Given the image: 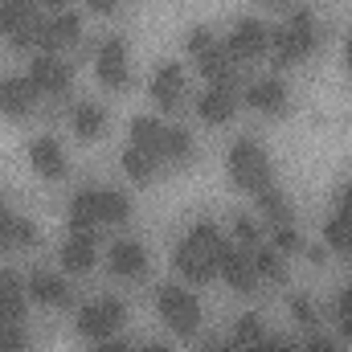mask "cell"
I'll return each mask as SVG.
<instances>
[{"label": "cell", "instance_id": "3957f363", "mask_svg": "<svg viewBox=\"0 0 352 352\" xmlns=\"http://www.w3.org/2000/svg\"><path fill=\"white\" fill-rule=\"evenodd\" d=\"M230 176H234V184L242 188V192H263L270 188V160H266V152L254 144V140H234V148H230Z\"/></svg>", "mask_w": 352, "mask_h": 352}, {"label": "cell", "instance_id": "8fae6325", "mask_svg": "<svg viewBox=\"0 0 352 352\" xmlns=\"http://www.w3.org/2000/svg\"><path fill=\"white\" fill-rule=\"evenodd\" d=\"M78 37H82V21H78V12H54V16H45V25H41V54H58V50H66V45H78Z\"/></svg>", "mask_w": 352, "mask_h": 352}, {"label": "cell", "instance_id": "7bdbcfd3", "mask_svg": "<svg viewBox=\"0 0 352 352\" xmlns=\"http://www.w3.org/2000/svg\"><path fill=\"white\" fill-rule=\"evenodd\" d=\"M340 213H349V217H352V184L340 192Z\"/></svg>", "mask_w": 352, "mask_h": 352}, {"label": "cell", "instance_id": "f1b7e54d", "mask_svg": "<svg viewBox=\"0 0 352 352\" xmlns=\"http://www.w3.org/2000/svg\"><path fill=\"white\" fill-rule=\"evenodd\" d=\"M263 336H266V328H263V320H258L254 311L242 316V320L234 324V344H238V349H250V344H258Z\"/></svg>", "mask_w": 352, "mask_h": 352}, {"label": "cell", "instance_id": "ffe728a7", "mask_svg": "<svg viewBox=\"0 0 352 352\" xmlns=\"http://www.w3.org/2000/svg\"><path fill=\"white\" fill-rule=\"evenodd\" d=\"M242 98H246L254 111H270V115H274V111H283V107H287V82H283V78H274V74H270V78H258V82H250V87H246Z\"/></svg>", "mask_w": 352, "mask_h": 352}, {"label": "cell", "instance_id": "d6a6232c", "mask_svg": "<svg viewBox=\"0 0 352 352\" xmlns=\"http://www.w3.org/2000/svg\"><path fill=\"white\" fill-rule=\"evenodd\" d=\"M213 45H217V37H213V33H209L205 25L188 29V54H192V58H205V54H209Z\"/></svg>", "mask_w": 352, "mask_h": 352}, {"label": "cell", "instance_id": "f546056e", "mask_svg": "<svg viewBox=\"0 0 352 352\" xmlns=\"http://www.w3.org/2000/svg\"><path fill=\"white\" fill-rule=\"evenodd\" d=\"M192 156V135L184 131V127H168V144H164V160H173V164H184Z\"/></svg>", "mask_w": 352, "mask_h": 352}, {"label": "cell", "instance_id": "e0dca14e", "mask_svg": "<svg viewBox=\"0 0 352 352\" xmlns=\"http://www.w3.org/2000/svg\"><path fill=\"white\" fill-rule=\"evenodd\" d=\"M107 266H111V274H119V278H140V274H148V250H144L140 242L123 238V242L111 246Z\"/></svg>", "mask_w": 352, "mask_h": 352}, {"label": "cell", "instance_id": "d590c367", "mask_svg": "<svg viewBox=\"0 0 352 352\" xmlns=\"http://www.w3.org/2000/svg\"><path fill=\"white\" fill-rule=\"evenodd\" d=\"M246 352H299L291 340H283V336H263L258 344H250Z\"/></svg>", "mask_w": 352, "mask_h": 352}, {"label": "cell", "instance_id": "7402d4cb", "mask_svg": "<svg viewBox=\"0 0 352 352\" xmlns=\"http://www.w3.org/2000/svg\"><path fill=\"white\" fill-rule=\"evenodd\" d=\"M62 266L70 274H82L94 266V238L90 234H70V242L62 246Z\"/></svg>", "mask_w": 352, "mask_h": 352}, {"label": "cell", "instance_id": "7a4b0ae2", "mask_svg": "<svg viewBox=\"0 0 352 352\" xmlns=\"http://www.w3.org/2000/svg\"><path fill=\"white\" fill-rule=\"evenodd\" d=\"M131 201L119 188H82L70 201V230L74 234H90L102 221H127Z\"/></svg>", "mask_w": 352, "mask_h": 352}, {"label": "cell", "instance_id": "4316f807", "mask_svg": "<svg viewBox=\"0 0 352 352\" xmlns=\"http://www.w3.org/2000/svg\"><path fill=\"white\" fill-rule=\"evenodd\" d=\"M258 205H263V213L274 221V226H287V221H291V201H287V197H283L274 184L258 192Z\"/></svg>", "mask_w": 352, "mask_h": 352}, {"label": "cell", "instance_id": "836d02e7", "mask_svg": "<svg viewBox=\"0 0 352 352\" xmlns=\"http://www.w3.org/2000/svg\"><path fill=\"white\" fill-rule=\"evenodd\" d=\"M25 332L16 324H0V352H25Z\"/></svg>", "mask_w": 352, "mask_h": 352}, {"label": "cell", "instance_id": "8d00e7d4", "mask_svg": "<svg viewBox=\"0 0 352 352\" xmlns=\"http://www.w3.org/2000/svg\"><path fill=\"white\" fill-rule=\"evenodd\" d=\"M234 234H238L242 246H254V242H258V226H254L250 217H238V221H234Z\"/></svg>", "mask_w": 352, "mask_h": 352}, {"label": "cell", "instance_id": "b9f144b4", "mask_svg": "<svg viewBox=\"0 0 352 352\" xmlns=\"http://www.w3.org/2000/svg\"><path fill=\"white\" fill-rule=\"evenodd\" d=\"M94 12H115V0H87Z\"/></svg>", "mask_w": 352, "mask_h": 352}, {"label": "cell", "instance_id": "5bb4252c", "mask_svg": "<svg viewBox=\"0 0 352 352\" xmlns=\"http://www.w3.org/2000/svg\"><path fill=\"white\" fill-rule=\"evenodd\" d=\"M148 94H152L156 107L173 111L176 102H180V94H184V70H180V62H160L156 74H152V82H148Z\"/></svg>", "mask_w": 352, "mask_h": 352}, {"label": "cell", "instance_id": "7dc6e473", "mask_svg": "<svg viewBox=\"0 0 352 352\" xmlns=\"http://www.w3.org/2000/svg\"><path fill=\"white\" fill-rule=\"evenodd\" d=\"M217 352H246V349H238V344H234V340H230V344H226V349H217Z\"/></svg>", "mask_w": 352, "mask_h": 352}, {"label": "cell", "instance_id": "ab89813d", "mask_svg": "<svg viewBox=\"0 0 352 352\" xmlns=\"http://www.w3.org/2000/svg\"><path fill=\"white\" fill-rule=\"evenodd\" d=\"M94 352H131V349H127L123 340H98V349Z\"/></svg>", "mask_w": 352, "mask_h": 352}, {"label": "cell", "instance_id": "83f0119b", "mask_svg": "<svg viewBox=\"0 0 352 352\" xmlns=\"http://www.w3.org/2000/svg\"><path fill=\"white\" fill-rule=\"evenodd\" d=\"M250 263H254V274H263V278H274V283H283V278H287L278 250H270V246H258V250L250 254Z\"/></svg>", "mask_w": 352, "mask_h": 352}, {"label": "cell", "instance_id": "52a82bcc", "mask_svg": "<svg viewBox=\"0 0 352 352\" xmlns=\"http://www.w3.org/2000/svg\"><path fill=\"white\" fill-rule=\"evenodd\" d=\"M123 320H127V307L119 299H94L78 311V332L87 340H111L123 328Z\"/></svg>", "mask_w": 352, "mask_h": 352}, {"label": "cell", "instance_id": "ac0fdd59", "mask_svg": "<svg viewBox=\"0 0 352 352\" xmlns=\"http://www.w3.org/2000/svg\"><path fill=\"white\" fill-rule=\"evenodd\" d=\"M164 144H168V127H164L156 115H140V119H131V148H140V152L164 160Z\"/></svg>", "mask_w": 352, "mask_h": 352}, {"label": "cell", "instance_id": "c3c4849f", "mask_svg": "<svg viewBox=\"0 0 352 352\" xmlns=\"http://www.w3.org/2000/svg\"><path fill=\"white\" fill-rule=\"evenodd\" d=\"M144 352H168V349H164V344H148Z\"/></svg>", "mask_w": 352, "mask_h": 352}, {"label": "cell", "instance_id": "681fc988", "mask_svg": "<svg viewBox=\"0 0 352 352\" xmlns=\"http://www.w3.org/2000/svg\"><path fill=\"white\" fill-rule=\"evenodd\" d=\"M266 4H270V0H266Z\"/></svg>", "mask_w": 352, "mask_h": 352}, {"label": "cell", "instance_id": "ba28073f", "mask_svg": "<svg viewBox=\"0 0 352 352\" xmlns=\"http://www.w3.org/2000/svg\"><path fill=\"white\" fill-rule=\"evenodd\" d=\"M94 70H98V78H102V87H107V90H127V82H131L127 41H123V37H107V41L98 45Z\"/></svg>", "mask_w": 352, "mask_h": 352}, {"label": "cell", "instance_id": "5b68a950", "mask_svg": "<svg viewBox=\"0 0 352 352\" xmlns=\"http://www.w3.org/2000/svg\"><path fill=\"white\" fill-rule=\"evenodd\" d=\"M41 4L37 0H0V33L16 45V50H29L41 41Z\"/></svg>", "mask_w": 352, "mask_h": 352}, {"label": "cell", "instance_id": "7c38bea8", "mask_svg": "<svg viewBox=\"0 0 352 352\" xmlns=\"http://www.w3.org/2000/svg\"><path fill=\"white\" fill-rule=\"evenodd\" d=\"M29 78H33L37 94H66V90H70V78H74V70H70L62 58H54V54H37L33 66H29Z\"/></svg>", "mask_w": 352, "mask_h": 352}, {"label": "cell", "instance_id": "44dd1931", "mask_svg": "<svg viewBox=\"0 0 352 352\" xmlns=\"http://www.w3.org/2000/svg\"><path fill=\"white\" fill-rule=\"evenodd\" d=\"M29 295H33L37 303H45V307H66V303H70V287H66V278H62V274H50V270H33V278H29Z\"/></svg>", "mask_w": 352, "mask_h": 352}, {"label": "cell", "instance_id": "9a60e30c", "mask_svg": "<svg viewBox=\"0 0 352 352\" xmlns=\"http://www.w3.org/2000/svg\"><path fill=\"white\" fill-rule=\"evenodd\" d=\"M29 164H33V173L45 176V180H62V176H66V152H62L58 140L37 135V140L29 144Z\"/></svg>", "mask_w": 352, "mask_h": 352}, {"label": "cell", "instance_id": "bcb514c9", "mask_svg": "<svg viewBox=\"0 0 352 352\" xmlns=\"http://www.w3.org/2000/svg\"><path fill=\"white\" fill-rule=\"evenodd\" d=\"M344 62L352 66V37H349V45H344Z\"/></svg>", "mask_w": 352, "mask_h": 352}, {"label": "cell", "instance_id": "2e32d148", "mask_svg": "<svg viewBox=\"0 0 352 352\" xmlns=\"http://www.w3.org/2000/svg\"><path fill=\"white\" fill-rule=\"evenodd\" d=\"M217 274L234 287V291H242V295H250L254 287H258V274H254V263L242 254V250H234V246H226L221 250V263H217Z\"/></svg>", "mask_w": 352, "mask_h": 352}, {"label": "cell", "instance_id": "74e56055", "mask_svg": "<svg viewBox=\"0 0 352 352\" xmlns=\"http://www.w3.org/2000/svg\"><path fill=\"white\" fill-rule=\"evenodd\" d=\"M336 320H352V287L336 295Z\"/></svg>", "mask_w": 352, "mask_h": 352}, {"label": "cell", "instance_id": "8992f818", "mask_svg": "<svg viewBox=\"0 0 352 352\" xmlns=\"http://www.w3.org/2000/svg\"><path fill=\"white\" fill-rule=\"evenodd\" d=\"M156 307L164 316V324L173 328L176 336H192L201 328V303L192 299V291H184L180 283H164L156 291Z\"/></svg>", "mask_w": 352, "mask_h": 352}, {"label": "cell", "instance_id": "d4e9b609", "mask_svg": "<svg viewBox=\"0 0 352 352\" xmlns=\"http://www.w3.org/2000/svg\"><path fill=\"white\" fill-rule=\"evenodd\" d=\"M156 168H160L156 156H148V152H140V148H127V152H123V173L131 176V180L148 184V180L156 176Z\"/></svg>", "mask_w": 352, "mask_h": 352}, {"label": "cell", "instance_id": "f35d334b", "mask_svg": "<svg viewBox=\"0 0 352 352\" xmlns=\"http://www.w3.org/2000/svg\"><path fill=\"white\" fill-rule=\"evenodd\" d=\"M303 352H344L336 340H324V336H316V340H307V349Z\"/></svg>", "mask_w": 352, "mask_h": 352}, {"label": "cell", "instance_id": "e575fe53", "mask_svg": "<svg viewBox=\"0 0 352 352\" xmlns=\"http://www.w3.org/2000/svg\"><path fill=\"white\" fill-rule=\"evenodd\" d=\"M291 316H295L299 324H307V328H316V303H311L307 295H291Z\"/></svg>", "mask_w": 352, "mask_h": 352}, {"label": "cell", "instance_id": "6da1fadb", "mask_svg": "<svg viewBox=\"0 0 352 352\" xmlns=\"http://www.w3.org/2000/svg\"><path fill=\"white\" fill-rule=\"evenodd\" d=\"M226 246H230V242L221 238V230H217L213 221H197L173 254L176 274L188 278V283H209V278L217 274V263H221V250H226Z\"/></svg>", "mask_w": 352, "mask_h": 352}, {"label": "cell", "instance_id": "4dcf8cb0", "mask_svg": "<svg viewBox=\"0 0 352 352\" xmlns=\"http://www.w3.org/2000/svg\"><path fill=\"white\" fill-rule=\"evenodd\" d=\"M33 242H37V226H33V221H25V217H12L4 246H33Z\"/></svg>", "mask_w": 352, "mask_h": 352}, {"label": "cell", "instance_id": "1f68e13d", "mask_svg": "<svg viewBox=\"0 0 352 352\" xmlns=\"http://www.w3.org/2000/svg\"><path fill=\"white\" fill-rule=\"evenodd\" d=\"M274 250L278 254H295V250H303V238H299V230L287 221V226H274Z\"/></svg>", "mask_w": 352, "mask_h": 352}, {"label": "cell", "instance_id": "d6986e66", "mask_svg": "<svg viewBox=\"0 0 352 352\" xmlns=\"http://www.w3.org/2000/svg\"><path fill=\"white\" fill-rule=\"evenodd\" d=\"M0 324H25V287L12 270H0Z\"/></svg>", "mask_w": 352, "mask_h": 352}, {"label": "cell", "instance_id": "ee69618b", "mask_svg": "<svg viewBox=\"0 0 352 352\" xmlns=\"http://www.w3.org/2000/svg\"><path fill=\"white\" fill-rule=\"evenodd\" d=\"M37 4H45V8H58V12H62V8H66L70 0H37Z\"/></svg>", "mask_w": 352, "mask_h": 352}, {"label": "cell", "instance_id": "277c9868", "mask_svg": "<svg viewBox=\"0 0 352 352\" xmlns=\"http://www.w3.org/2000/svg\"><path fill=\"white\" fill-rule=\"evenodd\" d=\"M311 50H316V21L303 8H295L287 16V25L274 29V66H295Z\"/></svg>", "mask_w": 352, "mask_h": 352}, {"label": "cell", "instance_id": "4fadbf2b", "mask_svg": "<svg viewBox=\"0 0 352 352\" xmlns=\"http://www.w3.org/2000/svg\"><path fill=\"white\" fill-rule=\"evenodd\" d=\"M33 102H37L33 78H21V74L0 78V111H4L8 119H25V115L33 111Z\"/></svg>", "mask_w": 352, "mask_h": 352}, {"label": "cell", "instance_id": "603a6c76", "mask_svg": "<svg viewBox=\"0 0 352 352\" xmlns=\"http://www.w3.org/2000/svg\"><path fill=\"white\" fill-rule=\"evenodd\" d=\"M107 127V111L98 102H78L74 107V135L78 140H98Z\"/></svg>", "mask_w": 352, "mask_h": 352}, {"label": "cell", "instance_id": "30bf717a", "mask_svg": "<svg viewBox=\"0 0 352 352\" xmlns=\"http://www.w3.org/2000/svg\"><path fill=\"white\" fill-rule=\"evenodd\" d=\"M234 111H238V82H209V90H205L201 102H197V115H201L205 123H213V127L230 123Z\"/></svg>", "mask_w": 352, "mask_h": 352}, {"label": "cell", "instance_id": "9c48e42d", "mask_svg": "<svg viewBox=\"0 0 352 352\" xmlns=\"http://www.w3.org/2000/svg\"><path fill=\"white\" fill-rule=\"evenodd\" d=\"M266 45H270V29H266L263 21H254V16L238 21L234 33H230V41H226V50L234 54V62H254V58H263Z\"/></svg>", "mask_w": 352, "mask_h": 352}, {"label": "cell", "instance_id": "60d3db41", "mask_svg": "<svg viewBox=\"0 0 352 352\" xmlns=\"http://www.w3.org/2000/svg\"><path fill=\"white\" fill-rule=\"evenodd\" d=\"M8 226H12V217H8V209L0 205V246H4V238H8Z\"/></svg>", "mask_w": 352, "mask_h": 352}, {"label": "cell", "instance_id": "f6af8a7d", "mask_svg": "<svg viewBox=\"0 0 352 352\" xmlns=\"http://www.w3.org/2000/svg\"><path fill=\"white\" fill-rule=\"evenodd\" d=\"M340 336H344V340H352V320H340Z\"/></svg>", "mask_w": 352, "mask_h": 352}, {"label": "cell", "instance_id": "484cf974", "mask_svg": "<svg viewBox=\"0 0 352 352\" xmlns=\"http://www.w3.org/2000/svg\"><path fill=\"white\" fill-rule=\"evenodd\" d=\"M324 242H328L332 250L352 254V217H349V213H340V209H336V217H328V226H324Z\"/></svg>", "mask_w": 352, "mask_h": 352}, {"label": "cell", "instance_id": "cb8c5ba5", "mask_svg": "<svg viewBox=\"0 0 352 352\" xmlns=\"http://www.w3.org/2000/svg\"><path fill=\"white\" fill-rule=\"evenodd\" d=\"M197 66H201V74L213 78V82H234V54H230L226 45H213L205 58H197Z\"/></svg>", "mask_w": 352, "mask_h": 352}]
</instances>
